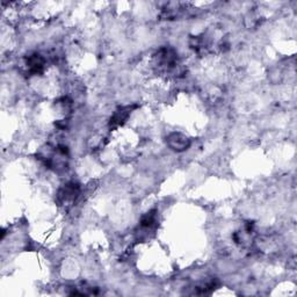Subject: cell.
<instances>
[{"label": "cell", "mask_w": 297, "mask_h": 297, "mask_svg": "<svg viewBox=\"0 0 297 297\" xmlns=\"http://www.w3.org/2000/svg\"><path fill=\"white\" fill-rule=\"evenodd\" d=\"M27 66H28L29 71L32 72V74H41L44 68V60L40 55H36V54L32 55V56L28 58V60H27Z\"/></svg>", "instance_id": "obj_3"}, {"label": "cell", "mask_w": 297, "mask_h": 297, "mask_svg": "<svg viewBox=\"0 0 297 297\" xmlns=\"http://www.w3.org/2000/svg\"><path fill=\"white\" fill-rule=\"evenodd\" d=\"M79 194V187H78L77 184L74 183H69L64 185L62 189L59 190L58 193V201L63 204H66V203L74 201L75 198Z\"/></svg>", "instance_id": "obj_1"}, {"label": "cell", "mask_w": 297, "mask_h": 297, "mask_svg": "<svg viewBox=\"0 0 297 297\" xmlns=\"http://www.w3.org/2000/svg\"><path fill=\"white\" fill-rule=\"evenodd\" d=\"M130 113H131V107H124L119 109L117 111H115L113 117L111 119V126L117 127L123 124L126 122V120L128 119Z\"/></svg>", "instance_id": "obj_4"}, {"label": "cell", "mask_w": 297, "mask_h": 297, "mask_svg": "<svg viewBox=\"0 0 297 297\" xmlns=\"http://www.w3.org/2000/svg\"><path fill=\"white\" fill-rule=\"evenodd\" d=\"M167 143L172 150L180 152V151L187 150V148L189 147L190 142L185 135L180 134V132H174V134H171L168 136Z\"/></svg>", "instance_id": "obj_2"}]
</instances>
